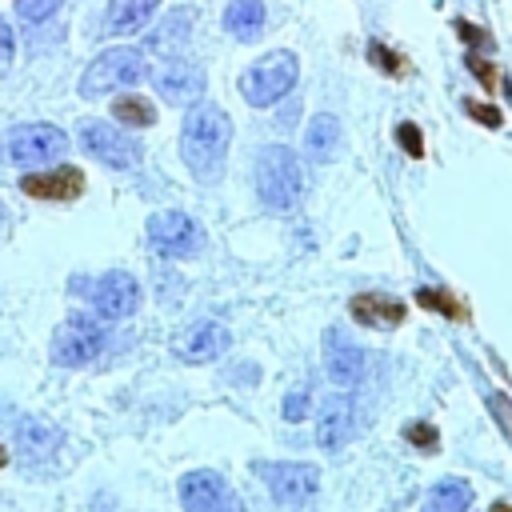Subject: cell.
Wrapping results in <instances>:
<instances>
[{
  "label": "cell",
  "mask_w": 512,
  "mask_h": 512,
  "mask_svg": "<svg viewBox=\"0 0 512 512\" xmlns=\"http://www.w3.org/2000/svg\"><path fill=\"white\" fill-rule=\"evenodd\" d=\"M324 364H328L332 384H340V388H348L364 376V352L352 340H344L336 328L324 336Z\"/></svg>",
  "instance_id": "e0dca14e"
},
{
  "label": "cell",
  "mask_w": 512,
  "mask_h": 512,
  "mask_svg": "<svg viewBox=\"0 0 512 512\" xmlns=\"http://www.w3.org/2000/svg\"><path fill=\"white\" fill-rule=\"evenodd\" d=\"M396 140H400V148H404L408 156H416V160L424 156V136H420V128H416V124H408V120H404V124H396Z\"/></svg>",
  "instance_id": "f546056e"
},
{
  "label": "cell",
  "mask_w": 512,
  "mask_h": 512,
  "mask_svg": "<svg viewBox=\"0 0 512 512\" xmlns=\"http://www.w3.org/2000/svg\"><path fill=\"white\" fill-rule=\"evenodd\" d=\"M144 72H148V64H144V52H140V48H108V52H100V56L84 68V76H80V96H84V100L108 96V92H116V88H128V84L144 80Z\"/></svg>",
  "instance_id": "5b68a950"
},
{
  "label": "cell",
  "mask_w": 512,
  "mask_h": 512,
  "mask_svg": "<svg viewBox=\"0 0 512 512\" xmlns=\"http://www.w3.org/2000/svg\"><path fill=\"white\" fill-rule=\"evenodd\" d=\"M464 64H468V72H472V76H476V80H480L484 88H496V84H500L496 68H492V64H488V60H484L480 52H468V56H464Z\"/></svg>",
  "instance_id": "f1b7e54d"
},
{
  "label": "cell",
  "mask_w": 512,
  "mask_h": 512,
  "mask_svg": "<svg viewBox=\"0 0 512 512\" xmlns=\"http://www.w3.org/2000/svg\"><path fill=\"white\" fill-rule=\"evenodd\" d=\"M304 144H308V156L312 160H332L336 148H340V120L332 112H320L312 116L308 132H304Z\"/></svg>",
  "instance_id": "7402d4cb"
},
{
  "label": "cell",
  "mask_w": 512,
  "mask_h": 512,
  "mask_svg": "<svg viewBox=\"0 0 512 512\" xmlns=\"http://www.w3.org/2000/svg\"><path fill=\"white\" fill-rule=\"evenodd\" d=\"M20 192L32 200H76L84 192V172L64 164V168H48V172H28L20 176Z\"/></svg>",
  "instance_id": "9a60e30c"
},
{
  "label": "cell",
  "mask_w": 512,
  "mask_h": 512,
  "mask_svg": "<svg viewBox=\"0 0 512 512\" xmlns=\"http://www.w3.org/2000/svg\"><path fill=\"white\" fill-rule=\"evenodd\" d=\"M456 32H460V40H468L472 48H488V44H492V36H488L484 28H476V24H468V20H456Z\"/></svg>",
  "instance_id": "e575fe53"
},
{
  "label": "cell",
  "mask_w": 512,
  "mask_h": 512,
  "mask_svg": "<svg viewBox=\"0 0 512 512\" xmlns=\"http://www.w3.org/2000/svg\"><path fill=\"white\" fill-rule=\"evenodd\" d=\"M104 336H108V332H104L96 320L72 316V320H64V324L56 328V336H52V360L64 364V368H84V364H92V360L104 352Z\"/></svg>",
  "instance_id": "ba28073f"
},
{
  "label": "cell",
  "mask_w": 512,
  "mask_h": 512,
  "mask_svg": "<svg viewBox=\"0 0 512 512\" xmlns=\"http://www.w3.org/2000/svg\"><path fill=\"white\" fill-rule=\"evenodd\" d=\"M68 148L64 132L56 124H16L0 136V160L4 164H16V168H40V164H52L60 160Z\"/></svg>",
  "instance_id": "277c9868"
},
{
  "label": "cell",
  "mask_w": 512,
  "mask_h": 512,
  "mask_svg": "<svg viewBox=\"0 0 512 512\" xmlns=\"http://www.w3.org/2000/svg\"><path fill=\"white\" fill-rule=\"evenodd\" d=\"M144 228H148V244H152L160 256H172V260L192 256V252L200 248V240H204L200 224H196L188 212H176V208L152 212Z\"/></svg>",
  "instance_id": "9c48e42d"
},
{
  "label": "cell",
  "mask_w": 512,
  "mask_h": 512,
  "mask_svg": "<svg viewBox=\"0 0 512 512\" xmlns=\"http://www.w3.org/2000/svg\"><path fill=\"white\" fill-rule=\"evenodd\" d=\"M224 32L240 44H252L260 40L264 32V4L260 0H228L224 8Z\"/></svg>",
  "instance_id": "ac0fdd59"
},
{
  "label": "cell",
  "mask_w": 512,
  "mask_h": 512,
  "mask_svg": "<svg viewBox=\"0 0 512 512\" xmlns=\"http://www.w3.org/2000/svg\"><path fill=\"white\" fill-rule=\"evenodd\" d=\"M488 512H512V504H508V500H496V504H492Z\"/></svg>",
  "instance_id": "d590c367"
},
{
  "label": "cell",
  "mask_w": 512,
  "mask_h": 512,
  "mask_svg": "<svg viewBox=\"0 0 512 512\" xmlns=\"http://www.w3.org/2000/svg\"><path fill=\"white\" fill-rule=\"evenodd\" d=\"M228 348V328L216 320H196L172 336V352L184 364H212Z\"/></svg>",
  "instance_id": "8fae6325"
},
{
  "label": "cell",
  "mask_w": 512,
  "mask_h": 512,
  "mask_svg": "<svg viewBox=\"0 0 512 512\" xmlns=\"http://www.w3.org/2000/svg\"><path fill=\"white\" fill-rule=\"evenodd\" d=\"M188 32H192V12H188V8H176V12L164 16L160 28L148 32L144 48H152L156 56H176V52L188 44Z\"/></svg>",
  "instance_id": "d6986e66"
},
{
  "label": "cell",
  "mask_w": 512,
  "mask_h": 512,
  "mask_svg": "<svg viewBox=\"0 0 512 512\" xmlns=\"http://www.w3.org/2000/svg\"><path fill=\"white\" fill-rule=\"evenodd\" d=\"M156 92H160V100H168L176 108H192L204 96V68H196L188 60H168L156 72Z\"/></svg>",
  "instance_id": "5bb4252c"
},
{
  "label": "cell",
  "mask_w": 512,
  "mask_h": 512,
  "mask_svg": "<svg viewBox=\"0 0 512 512\" xmlns=\"http://www.w3.org/2000/svg\"><path fill=\"white\" fill-rule=\"evenodd\" d=\"M416 304H424V308H432V312H440L448 320H464L468 316V308L460 300H452L448 292H440V288H420L416 292Z\"/></svg>",
  "instance_id": "d4e9b609"
},
{
  "label": "cell",
  "mask_w": 512,
  "mask_h": 512,
  "mask_svg": "<svg viewBox=\"0 0 512 512\" xmlns=\"http://www.w3.org/2000/svg\"><path fill=\"white\" fill-rule=\"evenodd\" d=\"M308 408H312V396H308L304 388H296V392H288V396H284V408H280V412H284V420H292V424H296V420H304V416H308Z\"/></svg>",
  "instance_id": "4dcf8cb0"
},
{
  "label": "cell",
  "mask_w": 512,
  "mask_h": 512,
  "mask_svg": "<svg viewBox=\"0 0 512 512\" xmlns=\"http://www.w3.org/2000/svg\"><path fill=\"white\" fill-rule=\"evenodd\" d=\"M348 312L364 328H400L408 308L388 292H360V296L348 300Z\"/></svg>",
  "instance_id": "2e32d148"
},
{
  "label": "cell",
  "mask_w": 512,
  "mask_h": 512,
  "mask_svg": "<svg viewBox=\"0 0 512 512\" xmlns=\"http://www.w3.org/2000/svg\"><path fill=\"white\" fill-rule=\"evenodd\" d=\"M296 80H300V60H296V52L276 48V52H264L256 64L244 68V76H240V96H244L252 108H272L276 100H284V96L292 92Z\"/></svg>",
  "instance_id": "3957f363"
},
{
  "label": "cell",
  "mask_w": 512,
  "mask_h": 512,
  "mask_svg": "<svg viewBox=\"0 0 512 512\" xmlns=\"http://www.w3.org/2000/svg\"><path fill=\"white\" fill-rule=\"evenodd\" d=\"M76 140H80V148H84L92 160H100V164H108V168H116V172H128V168L140 164V144H136L124 128H116V124H108V120H80Z\"/></svg>",
  "instance_id": "8992f818"
},
{
  "label": "cell",
  "mask_w": 512,
  "mask_h": 512,
  "mask_svg": "<svg viewBox=\"0 0 512 512\" xmlns=\"http://www.w3.org/2000/svg\"><path fill=\"white\" fill-rule=\"evenodd\" d=\"M232 120L220 104H192L180 124V156L200 184H216L228 164Z\"/></svg>",
  "instance_id": "6da1fadb"
},
{
  "label": "cell",
  "mask_w": 512,
  "mask_h": 512,
  "mask_svg": "<svg viewBox=\"0 0 512 512\" xmlns=\"http://www.w3.org/2000/svg\"><path fill=\"white\" fill-rule=\"evenodd\" d=\"M4 464H8V452H4V448H0V468H4Z\"/></svg>",
  "instance_id": "74e56055"
},
{
  "label": "cell",
  "mask_w": 512,
  "mask_h": 512,
  "mask_svg": "<svg viewBox=\"0 0 512 512\" xmlns=\"http://www.w3.org/2000/svg\"><path fill=\"white\" fill-rule=\"evenodd\" d=\"M464 112H468L472 120H480L484 128H500V112H496L492 104H480V100H464Z\"/></svg>",
  "instance_id": "1f68e13d"
},
{
  "label": "cell",
  "mask_w": 512,
  "mask_h": 512,
  "mask_svg": "<svg viewBox=\"0 0 512 512\" xmlns=\"http://www.w3.org/2000/svg\"><path fill=\"white\" fill-rule=\"evenodd\" d=\"M500 84H504V92H508V100H512V76H500Z\"/></svg>",
  "instance_id": "8d00e7d4"
},
{
  "label": "cell",
  "mask_w": 512,
  "mask_h": 512,
  "mask_svg": "<svg viewBox=\"0 0 512 512\" xmlns=\"http://www.w3.org/2000/svg\"><path fill=\"white\" fill-rule=\"evenodd\" d=\"M180 504L184 512H244L236 488L212 468H196L180 476Z\"/></svg>",
  "instance_id": "52a82bcc"
},
{
  "label": "cell",
  "mask_w": 512,
  "mask_h": 512,
  "mask_svg": "<svg viewBox=\"0 0 512 512\" xmlns=\"http://www.w3.org/2000/svg\"><path fill=\"white\" fill-rule=\"evenodd\" d=\"M368 60H372L380 72H388V76H404V72H408V60H404V56H396L392 48H384L380 40H372V44H368Z\"/></svg>",
  "instance_id": "4316f807"
},
{
  "label": "cell",
  "mask_w": 512,
  "mask_h": 512,
  "mask_svg": "<svg viewBox=\"0 0 512 512\" xmlns=\"http://www.w3.org/2000/svg\"><path fill=\"white\" fill-rule=\"evenodd\" d=\"M16 444H20L28 456H44V452H52V448L60 444V432H56V424L44 420V416H24V420L16 424Z\"/></svg>",
  "instance_id": "603a6c76"
},
{
  "label": "cell",
  "mask_w": 512,
  "mask_h": 512,
  "mask_svg": "<svg viewBox=\"0 0 512 512\" xmlns=\"http://www.w3.org/2000/svg\"><path fill=\"white\" fill-rule=\"evenodd\" d=\"M156 8H160V0H108V32H116V36L140 32Z\"/></svg>",
  "instance_id": "44dd1931"
},
{
  "label": "cell",
  "mask_w": 512,
  "mask_h": 512,
  "mask_svg": "<svg viewBox=\"0 0 512 512\" xmlns=\"http://www.w3.org/2000/svg\"><path fill=\"white\" fill-rule=\"evenodd\" d=\"M472 508V488L460 476H444L432 484V492L424 496V512H468Z\"/></svg>",
  "instance_id": "ffe728a7"
},
{
  "label": "cell",
  "mask_w": 512,
  "mask_h": 512,
  "mask_svg": "<svg viewBox=\"0 0 512 512\" xmlns=\"http://www.w3.org/2000/svg\"><path fill=\"white\" fill-rule=\"evenodd\" d=\"M136 304H140V284L128 272H104L92 284V308L104 320H124L136 312Z\"/></svg>",
  "instance_id": "7c38bea8"
},
{
  "label": "cell",
  "mask_w": 512,
  "mask_h": 512,
  "mask_svg": "<svg viewBox=\"0 0 512 512\" xmlns=\"http://www.w3.org/2000/svg\"><path fill=\"white\" fill-rule=\"evenodd\" d=\"M260 476L272 492L276 504H308L320 488V472L304 460H288V464H260Z\"/></svg>",
  "instance_id": "30bf717a"
},
{
  "label": "cell",
  "mask_w": 512,
  "mask_h": 512,
  "mask_svg": "<svg viewBox=\"0 0 512 512\" xmlns=\"http://www.w3.org/2000/svg\"><path fill=\"white\" fill-rule=\"evenodd\" d=\"M60 12V0H16V16L32 28V24H44Z\"/></svg>",
  "instance_id": "484cf974"
},
{
  "label": "cell",
  "mask_w": 512,
  "mask_h": 512,
  "mask_svg": "<svg viewBox=\"0 0 512 512\" xmlns=\"http://www.w3.org/2000/svg\"><path fill=\"white\" fill-rule=\"evenodd\" d=\"M112 112H116V120L128 124V128H152V124H156V108H152L144 96H120V100L112 104Z\"/></svg>",
  "instance_id": "cb8c5ba5"
},
{
  "label": "cell",
  "mask_w": 512,
  "mask_h": 512,
  "mask_svg": "<svg viewBox=\"0 0 512 512\" xmlns=\"http://www.w3.org/2000/svg\"><path fill=\"white\" fill-rule=\"evenodd\" d=\"M256 192L268 208L288 212L304 196V164L288 144H264L256 156Z\"/></svg>",
  "instance_id": "7a4b0ae2"
},
{
  "label": "cell",
  "mask_w": 512,
  "mask_h": 512,
  "mask_svg": "<svg viewBox=\"0 0 512 512\" xmlns=\"http://www.w3.org/2000/svg\"><path fill=\"white\" fill-rule=\"evenodd\" d=\"M12 52H16V40H12V28H8V20L0 16V76L12 68Z\"/></svg>",
  "instance_id": "836d02e7"
},
{
  "label": "cell",
  "mask_w": 512,
  "mask_h": 512,
  "mask_svg": "<svg viewBox=\"0 0 512 512\" xmlns=\"http://www.w3.org/2000/svg\"><path fill=\"white\" fill-rule=\"evenodd\" d=\"M404 440H408V444H416V448H424V452H432V448L440 444V436H436V428H432V424H424V420H416V424H408V428H404Z\"/></svg>",
  "instance_id": "83f0119b"
},
{
  "label": "cell",
  "mask_w": 512,
  "mask_h": 512,
  "mask_svg": "<svg viewBox=\"0 0 512 512\" xmlns=\"http://www.w3.org/2000/svg\"><path fill=\"white\" fill-rule=\"evenodd\" d=\"M352 424H356V404H352V396H348V392L324 396L320 408H316V444L328 448V452L344 448L348 436H352Z\"/></svg>",
  "instance_id": "4fadbf2b"
},
{
  "label": "cell",
  "mask_w": 512,
  "mask_h": 512,
  "mask_svg": "<svg viewBox=\"0 0 512 512\" xmlns=\"http://www.w3.org/2000/svg\"><path fill=\"white\" fill-rule=\"evenodd\" d=\"M488 408H492V416L500 420V428H504V436L512 440V400L496 392V396H488Z\"/></svg>",
  "instance_id": "d6a6232c"
}]
</instances>
